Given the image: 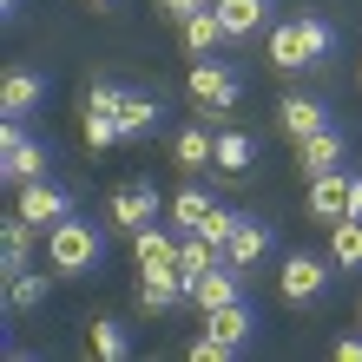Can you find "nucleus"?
<instances>
[{
  "label": "nucleus",
  "mask_w": 362,
  "mask_h": 362,
  "mask_svg": "<svg viewBox=\"0 0 362 362\" xmlns=\"http://www.w3.org/2000/svg\"><path fill=\"white\" fill-rule=\"evenodd\" d=\"M93 356H99V362H125V356H132V336H125V323H112V316H93Z\"/></svg>",
  "instance_id": "obj_26"
},
{
  "label": "nucleus",
  "mask_w": 362,
  "mask_h": 362,
  "mask_svg": "<svg viewBox=\"0 0 362 362\" xmlns=\"http://www.w3.org/2000/svg\"><path fill=\"white\" fill-rule=\"evenodd\" d=\"M238 218H244V211H230V204H211L204 211V218H198V238H211V244H230V230H238Z\"/></svg>",
  "instance_id": "obj_28"
},
{
  "label": "nucleus",
  "mask_w": 362,
  "mask_h": 362,
  "mask_svg": "<svg viewBox=\"0 0 362 362\" xmlns=\"http://www.w3.org/2000/svg\"><path fill=\"white\" fill-rule=\"evenodd\" d=\"M356 323H362V316H356Z\"/></svg>",
  "instance_id": "obj_34"
},
{
  "label": "nucleus",
  "mask_w": 362,
  "mask_h": 362,
  "mask_svg": "<svg viewBox=\"0 0 362 362\" xmlns=\"http://www.w3.org/2000/svg\"><path fill=\"white\" fill-rule=\"evenodd\" d=\"M310 218L316 224H336V218H356V172H323V178H310Z\"/></svg>",
  "instance_id": "obj_7"
},
{
  "label": "nucleus",
  "mask_w": 362,
  "mask_h": 362,
  "mask_svg": "<svg viewBox=\"0 0 362 362\" xmlns=\"http://www.w3.org/2000/svg\"><path fill=\"white\" fill-rule=\"evenodd\" d=\"M238 296H244V270L230 264V257L211 264L198 284H191V303H198V310H224V303H238Z\"/></svg>",
  "instance_id": "obj_11"
},
{
  "label": "nucleus",
  "mask_w": 362,
  "mask_h": 362,
  "mask_svg": "<svg viewBox=\"0 0 362 362\" xmlns=\"http://www.w3.org/2000/svg\"><path fill=\"white\" fill-rule=\"evenodd\" d=\"M125 132H119V112H86V145L93 152H105V145H119Z\"/></svg>",
  "instance_id": "obj_29"
},
{
  "label": "nucleus",
  "mask_w": 362,
  "mask_h": 362,
  "mask_svg": "<svg viewBox=\"0 0 362 362\" xmlns=\"http://www.w3.org/2000/svg\"><path fill=\"white\" fill-rule=\"evenodd\" d=\"M211 204H218V198H211V191H198V185H185L178 198H172V224H178V230H198V218H204Z\"/></svg>",
  "instance_id": "obj_27"
},
{
  "label": "nucleus",
  "mask_w": 362,
  "mask_h": 362,
  "mask_svg": "<svg viewBox=\"0 0 362 362\" xmlns=\"http://www.w3.org/2000/svg\"><path fill=\"white\" fill-rule=\"evenodd\" d=\"M47 145H40L33 132H27V119H7L0 125V178H7L13 191L20 185H33V178H47Z\"/></svg>",
  "instance_id": "obj_4"
},
{
  "label": "nucleus",
  "mask_w": 362,
  "mask_h": 362,
  "mask_svg": "<svg viewBox=\"0 0 362 362\" xmlns=\"http://www.w3.org/2000/svg\"><path fill=\"white\" fill-rule=\"evenodd\" d=\"M172 158L185 165V172H198V165H218V132H204V119H198V125H185V132L172 139Z\"/></svg>",
  "instance_id": "obj_21"
},
{
  "label": "nucleus",
  "mask_w": 362,
  "mask_h": 362,
  "mask_svg": "<svg viewBox=\"0 0 362 362\" xmlns=\"http://www.w3.org/2000/svg\"><path fill=\"white\" fill-rule=\"evenodd\" d=\"M211 264H224V250L211 244V238H198V230H185V238H178V276H185V290L198 284Z\"/></svg>",
  "instance_id": "obj_22"
},
{
  "label": "nucleus",
  "mask_w": 362,
  "mask_h": 362,
  "mask_svg": "<svg viewBox=\"0 0 362 362\" xmlns=\"http://www.w3.org/2000/svg\"><path fill=\"white\" fill-rule=\"evenodd\" d=\"M40 99H47V79H40L33 66H13L7 79H0V119H27Z\"/></svg>",
  "instance_id": "obj_12"
},
{
  "label": "nucleus",
  "mask_w": 362,
  "mask_h": 362,
  "mask_svg": "<svg viewBox=\"0 0 362 362\" xmlns=\"http://www.w3.org/2000/svg\"><path fill=\"white\" fill-rule=\"evenodd\" d=\"M185 47H191V59H198V53H218V47H230V33H224V20H218V7H211V0H204V7L191 13V20H185Z\"/></svg>",
  "instance_id": "obj_20"
},
{
  "label": "nucleus",
  "mask_w": 362,
  "mask_h": 362,
  "mask_svg": "<svg viewBox=\"0 0 362 362\" xmlns=\"http://www.w3.org/2000/svg\"><path fill=\"white\" fill-rule=\"evenodd\" d=\"M119 105H125V86H112V79L86 86V112H119Z\"/></svg>",
  "instance_id": "obj_30"
},
{
  "label": "nucleus",
  "mask_w": 362,
  "mask_h": 362,
  "mask_svg": "<svg viewBox=\"0 0 362 362\" xmlns=\"http://www.w3.org/2000/svg\"><path fill=\"white\" fill-rule=\"evenodd\" d=\"M250 165H257V139H250V132H218V172L244 178Z\"/></svg>",
  "instance_id": "obj_25"
},
{
  "label": "nucleus",
  "mask_w": 362,
  "mask_h": 362,
  "mask_svg": "<svg viewBox=\"0 0 362 362\" xmlns=\"http://www.w3.org/2000/svg\"><path fill=\"white\" fill-rule=\"evenodd\" d=\"M204 329L218 336V343H230V349H250V336H257V310L244 303H224V310H204Z\"/></svg>",
  "instance_id": "obj_13"
},
{
  "label": "nucleus",
  "mask_w": 362,
  "mask_h": 362,
  "mask_svg": "<svg viewBox=\"0 0 362 362\" xmlns=\"http://www.w3.org/2000/svg\"><path fill=\"white\" fill-rule=\"evenodd\" d=\"M93 7H119V0H93Z\"/></svg>",
  "instance_id": "obj_33"
},
{
  "label": "nucleus",
  "mask_w": 362,
  "mask_h": 362,
  "mask_svg": "<svg viewBox=\"0 0 362 362\" xmlns=\"http://www.w3.org/2000/svg\"><path fill=\"white\" fill-rule=\"evenodd\" d=\"M33 230H40V224H27L20 211L0 224V264H7V276H13V270H33Z\"/></svg>",
  "instance_id": "obj_18"
},
{
  "label": "nucleus",
  "mask_w": 362,
  "mask_h": 362,
  "mask_svg": "<svg viewBox=\"0 0 362 362\" xmlns=\"http://www.w3.org/2000/svg\"><path fill=\"white\" fill-rule=\"evenodd\" d=\"M105 218H112V230H125V238H132V230H145V224L158 218V191L145 185V178L119 185V191H112V204H105Z\"/></svg>",
  "instance_id": "obj_9"
},
{
  "label": "nucleus",
  "mask_w": 362,
  "mask_h": 362,
  "mask_svg": "<svg viewBox=\"0 0 362 362\" xmlns=\"http://www.w3.org/2000/svg\"><path fill=\"white\" fill-rule=\"evenodd\" d=\"M158 7H165V20H178V27H185V20H191V13H198V7H204V0H158Z\"/></svg>",
  "instance_id": "obj_31"
},
{
  "label": "nucleus",
  "mask_w": 362,
  "mask_h": 362,
  "mask_svg": "<svg viewBox=\"0 0 362 362\" xmlns=\"http://www.w3.org/2000/svg\"><path fill=\"white\" fill-rule=\"evenodd\" d=\"M185 93H191V105H198V119H224V112H238V99H244V73L230 66V59L198 53V66H191Z\"/></svg>",
  "instance_id": "obj_3"
},
{
  "label": "nucleus",
  "mask_w": 362,
  "mask_h": 362,
  "mask_svg": "<svg viewBox=\"0 0 362 362\" xmlns=\"http://www.w3.org/2000/svg\"><path fill=\"white\" fill-rule=\"evenodd\" d=\"M276 125H284L290 139H310L316 125H329V105H323V99H303V93H290V99H276Z\"/></svg>",
  "instance_id": "obj_17"
},
{
  "label": "nucleus",
  "mask_w": 362,
  "mask_h": 362,
  "mask_svg": "<svg viewBox=\"0 0 362 362\" xmlns=\"http://www.w3.org/2000/svg\"><path fill=\"white\" fill-rule=\"evenodd\" d=\"M270 244H276V238H270L264 218H238V230H230V244H224V257L238 264V270H257V264L270 257Z\"/></svg>",
  "instance_id": "obj_14"
},
{
  "label": "nucleus",
  "mask_w": 362,
  "mask_h": 362,
  "mask_svg": "<svg viewBox=\"0 0 362 362\" xmlns=\"http://www.w3.org/2000/svg\"><path fill=\"white\" fill-rule=\"evenodd\" d=\"M343 158H349V132H343V125H316L310 139H296V172H303V178H323Z\"/></svg>",
  "instance_id": "obj_8"
},
{
  "label": "nucleus",
  "mask_w": 362,
  "mask_h": 362,
  "mask_svg": "<svg viewBox=\"0 0 362 362\" xmlns=\"http://www.w3.org/2000/svg\"><path fill=\"white\" fill-rule=\"evenodd\" d=\"M329 270H336V264L310 257V250L284 257V270H276V290H284V303H316V296L329 290Z\"/></svg>",
  "instance_id": "obj_6"
},
{
  "label": "nucleus",
  "mask_w": 362,
  "mask_h": 362,
  "mask_svg": "<svg viewBox=\"0 0 362 362\" xmlns=\"http://www.w3.org/2000/svg\"><path fill=\"white\" fill-rule=\"evenodd\" d=\"M191 303V290H185V276L178 270H158V276H139V310H152V316H172Z\"/></svg>",
  "instance_id": "obj_15"
},
{
  "label": "nucleus",
  "mask_w": 362,
  "mask_h": 362,
  "mask_svg": "<svg viewBox=\"0 0 362 362\" xmlns=\"http://www.w3.org/2000/svg\"><path fill=\"white\" fill-rule=\"evenodd\" d=\"M329 264L336 270H362V218H336L329 224Z\"/></svg>",
  "instance_id": "obj_24"
},
{
  "label": "nucleus",
  "mask_w": 362,
  "mask_h": 362,
  "mask_svg": "<svg viewBox=\"0 0 362 362\" xmlns=\"http://www.w3.org/2000/svg\"><path fill=\"white\" fill-rule=\"evenodd\" d=\"M336 362H362V336H343V343H336Z\"/></svg>",
  "instance_id": "obj_32"
},
{
  "label": "nucleus",
  "mask_w": 362,
  "mask_h": 362,
  "mask_svg": "<svg viewBox=\"0 0 362 362\" xmlns=\"http://www.w3.org/2000/svg\"><path fill=\"white\" fill-rule=\"evenodd\" d=\"M329 53H336V27L323 13H296V20H276V27H270V66L276 73L323 66Z\"/></svg>",
  "instance_id": "obj_1"
},
{
  "label": "nucleus",
  "mask_w": 362,
  "mask_h": 362,
  "mask_svg": "<svg viewBox=\"0 0 362 362\" xmlns=\"http://www.w3.org/2000/svg\"><path fill=\"white\" fill-rule=\"evenodd\" d=\"M158 112H165V105H158L152 93H132V86H125V105H119V132H125V139H145V132H158Z\"/></svg>",
  "instance_id": "obj_23"
},
{
  "label": "nucleus",
  "mask_w": 362,
  "mask_h": 362,
  "mask_svg": "<svg viewBox=\"0 0 362 362\" xmlns=\"http://www.w3.org/2000/svg\"><path fill=\"white\" fill-rule=\"evenodd\" d=\"M53 264L47 270H13L7 276V310H40V303H47V296H53Z\"/></svg>",
  "instance_id": "obj_19"
},
{
  "label": "nucleus",
  "mask_w": 362,
  "mask_h": 362,
  "mask_svg": "<svg viewBox=\"0 0 362 362\" xmlns=\"http://www.w3.org/2000/svg\"><path fill=\"white\" fill-rule=\"evenodd\" d=\"M224 20V33L230 40H250V33H264L270 27V0H211Z\"/></svg>",
  "instance_id": "obj_16"
},
{
  "label": "nucleus",
  "mask_w": 362,
  "mask_h": 362,
  "mask_svg": "<svg viewBox=\"0 0 362 362\" xmlns=\"http://www.w3.org/2000/svg\"><path fill=\"white\" fill-rule=\"evenodd\" d=\"M20 218L40 224V230H53V224H66L73 218V191L66 185H53V178H33V185H20Z\"/></svg>",
  "instance_id": "obj_5"
},
{
  "label": "nucleus",
  "mask_w": 362,
  "mask_h": 362,
  "mask_svg": "<svg viewBox=\"0 0 362 362\" xmlns=\"http://www.w3.org/2000/svg\"><path fill=\"white\" fill-rule=\"evenodd\" d=\"M132 257H139V276H158V270H178V238L165 230L158 218L145 224V230H132Z\"/></svg>",
  "instance_id": "obj_10"
},
{
  "label": "nucleus",
  "mask_w": 362,
  "mask_h": 362,
  "mask_svg": "<svg viewBox=\"0 0 362 362\" xmlns=\"http://www.w3.org/2000/svg\"><path fill=\"white\" fill-rule=\"evenodd\" d=\"M99 257H105V238H99L93 218H66V224L47 230V264H53L59 276H93Z\"/></svg>",
  "instance_id": "obj_2"
}]
</instances>
